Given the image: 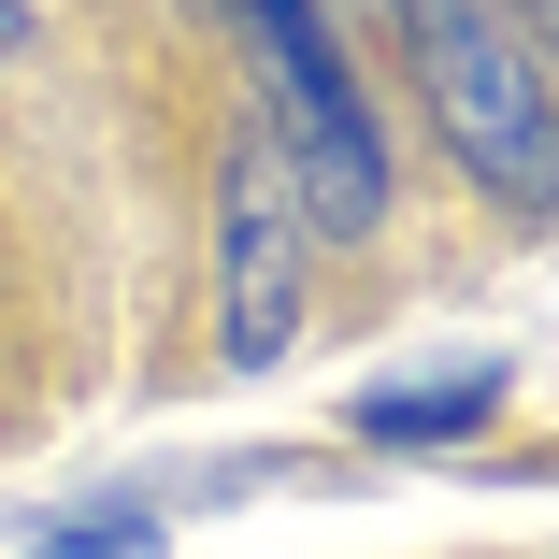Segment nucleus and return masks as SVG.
Returning <instances> with one entry per match:
<instances>
[{"label":"nucleus","instance_id":"7ed1b4c3","mask_svg":"<svg viewBox=\"0 0 559 559\" xmlns=\"http://www.w3.org/2000/svg\"><path fill=\"white\" fill-rule=\"evenodd\" d=\"M301 301H316V215L273 130L230 144V187H215V373H273L301 345Z\"/></svg>","mask_w":559,"mask_h":559},{"label":"nucleus","instance_id":"f257e3e1","mask_svg":"<svg viewBox=\"0 0 559 559\" xmlns=\"http://www.w3.org/2000/svg\"><path fill=\"white\" fill-rule=\"evenodd\" d=\"M402 15V58H416V100H430V130L444 158H460L502 215H559V86L531 72V44L488 15V0H388Z\"/></svg>","mask_w":559,"mask_h":559},{"label":"nucleus","instance_id":"0eeeda50","mask_svg":"<svg viewBox=\"0 0 559 559\" xmlns=\"http://www.w3.org/2000/svg\"><path fill=\"white\" fill-rule=\"evenodd\" d=\"M29 29H44V15H29V0H0V58H29Z\"/></svg>","mask_w":559,"mask_h":559},{"label":"nucleus","instance_id":"20e7f679","mask_svg":"<svg viewBox=\"0 0 559 559\" xmlns=\"http://www.w3.org/2000/svg\"><path fill=\"white\" fill-rule=\"evenodd\" d=\"M502 402H516V359H502V345H460V359L373 373V388L345 402V430H359V444H388V460H430V444H474Z\"/></svg>","mask_w":559,"mask_h":559},{"label":"nucleus","instance_id":"423d86ee","mask_svg":"<svg viewBox=\"0 0 559 559\" xmlns=\"http://www.w3.org/2000/svg\"><path fill=\"white\" fill-rule=\"evenodd\" d=\"M488 15H502V29H516V44H531V72H545V86H559V0H488Z\"/></svg>","mask_w":559,"mask_h":559},{"label":"nucleus","instance_id":"39448f33","mask_svg":"<svg viewBox=\"0 0 559 559\" xmlns=\"http://www.w3.org/2000/svg\"><path fill=\"white\" fill-rule=\"evenodd\" d=\"M29 559H173V531H158L144 502H100V516H58Z\"/></svg>","mask_w":559,"mask_h":559},{"label":"nucleus","instance_id":"f03ea898","mask_svg":"<svg viewBox=\"0 0 559 559\" xmlns=\"http://www.w3.org/2000/svg\"><path fill=\"white\" fill-rule=\"evenodd\" d=\"M230 15L259 44V100H273L287 173H301V215H316L330 245H359L373 215H388V130H373L345 44H330V0H230Z\"/></svg>","mask_w":559,"mask_h":559}]
</instances>
